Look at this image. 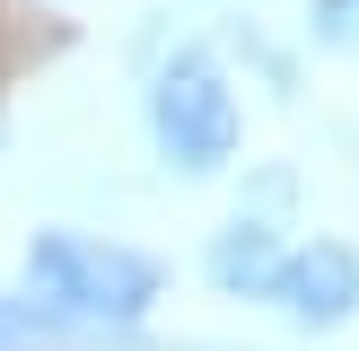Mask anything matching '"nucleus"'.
Returning <instances> with one entry per match:
<instances>
[{"mask_svg":"<svg viewBox=\"0 0 359 351\" xmlns=\"http://www.w3.org/2000/svg\"><path fill=\"white\" fill-rule=\"evenodd\" d=\"M27 290L62 333H123L158 307V263L79 228H44L27 246Z\"/></svg>","mask_w":359,"mask_h":351,"instance_id":"1","label":"nucleus"},{"mask_svg":"<svg viewBox=\"0 0 359 351\" xmlns=\"http://www.w3.org/2000/svg\"><path fill=\"white\" fill-rule=\"evenodd\" d=\"M149 132H158V150H167V167H184V176H210V167L237 158V97H228V79H219L210 53L184 44L167 70H158Z\"/></svg>","mask_w":359,"mask_h":351,"instance_id":"2","label":"nucleus"},{"mask_svg":"<svg viewBox=\"0 0 359 351\" xmlns=\"http://www.w3.org/2000/svg\"><path fill=\"white\" fill-rule=\"evenodd\" d=\"M272 307L290 316V325H307V333L351 325V316H359V255H351L342 237L290 246V255H280V272H272Z\"/></svg>","mask_w":359,"mask_h":351,"instance_id":"3","label":"nucleus"},{"mask_svg":"<svg viewBox=\"0 0 359 351\" xmlns=\"http://www.w3.org/2000/svg\"><path fill=\"white\" fill-rule=\"evenodd\" d=\"M272 272H280V246H272V228H263V220L219 228V246H210V281H219V290L272 298Z\"/></svg>","mask_w":359,"mask_h":351,"instance_id":"4","label":"nucleus"},{"mask_svg":"<svg viewBox=\"0 0 359 351\" xmlns=\"http://www.w3.org/2000/svg\"><path fill=\"white\" fill-rule=\"evenodd\" d=\"M53 316L35 307V298H0V351H35V343H53Z\"/></svg>","mask_w":359,"mask_h":351,"instance_id":"5","label":"nucleus"},{"mask_svg":"<svg viewBox=\"0 0 359 351\" xmlns=\"http://www.w3.org/2000/svg\"><path fill=\"white\" fill-rule=\"evenodd\" d=\"M316 44H333V53H359V0H316Z\"/></svg>","mask_w":359,"mask_h":351,"instance_id":"6","label":"nucleus"}]
</instances>
